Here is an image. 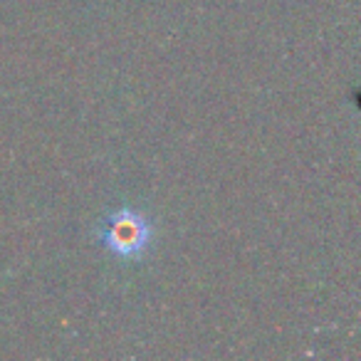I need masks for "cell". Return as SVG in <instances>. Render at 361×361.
<instances>
[{
	"label": "cell",
	"instance_id": "1",
	"mask_svg": "<svg viewBox=\"0 0 361 361\" xmlns=\"http://www.w3.org/2000/svg\"><path fill=\"white\" fill-rule=\"evenodd\" d=\"M154 228L134 208H116L102 221L99 240L106 250L119 257H136L149 247Z\"/></svg>",
	"mask_w": 361,
	"mask_h": 361
}]
</instances>
